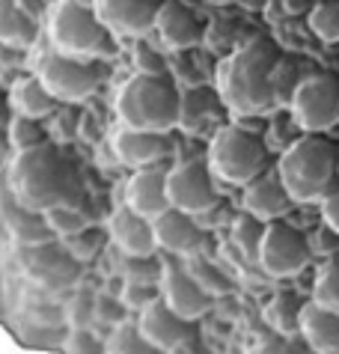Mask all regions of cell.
Returning a JSON list of instances; mask_svg holds the SVG:
<instances>
[{
    "label": "cell",
    "instance_id": "obj_28",
    "mask_svg": "<svg viewBox=\"0 0 339 354\" xmlns=\"http://www.w3.org/2000/svg\"><path fill=\"white\" fill-rule=\"evenodd\" d=\"M310 72H304L301 63L295 57H280L274 63V72H271V90H274V102H277V111H288L295 102V93L297 86L304 84V77Z\"/></svg>",
    "mask_w": 339,
    "mask_h": 354
},
{
    "label": "cell",
    "instance_id": "obj_47",
    "mask_svg": "<svg viewBox=\"0 0 339 354\" xmlns=\"http://www.w3.org/2000/svg\"><path fill=\"white\" fill-rule=\"evenodd\" d=\"M6 146H9V137H6V131H3V129H0V152H3Z\"/></svg>",
    "mask_w": 339,
    "mask_h": 354
},
{
    "label": "cell",
    "instance_id": "obj_49",
    "mask_svg": "<svg viewBox=\"0 0 339 354\" xmlns=\"http://www.w3.org/2000/svg\"><path fill=\"white\" fill-rule=\"evenodd\" d=\"M208 3H214V6H223V3H232V0H208Z\"/></svg>",
    "mask_w": 339,
    "mask_h": 354
},
{
    "label": "cell",
    "instance_id": "obj_13",
    "mask_svg": "<svg viewBox=\"0 0 339 354\" xmlns=\"http://www.w3.org/2000/svg\"><path fill=\"white\" fill-rule=\"evenodd\" d=\"M158 286H161V301L167 304L170 310H176L178 316L185 319H203L208 310H212V295H208L203 286L196 283V277L187 268V262L170 257L164 262V271H161V280H158Z\"/></svg>",
    "mask_w": 339,
    "mask_h": 354
},
{
    "label": "cell",
    "instance_id": "obj_31",
    "mask_svg": "<svg viewBox=\"0 0 339 354\" xmlns=\"http://www.w3.org/2000/svg\"><path fill=\"white\" fill-rule=\"evenodd\" d=\"M310 301L315 304V307L339 316V259H327L322 268H318L315 280H313Z\"/></svg>",
    "mask_w": 339,
    "mask_h": 354
},
{
    "label": "cell",
    "instance_id": "obj_44",
    "mask_svg": "<svg viewBox=\"0 0 339 354\" xmlns=\"http://www.w3.org/2000/svg\"><path fill=\"white\" fill-rule=\"evenodd\" d=\"M18 6L24 9V12L33 18V21H42V15H48L51 9H48L45 0H18Z\"/></svg>",
    "mask_w": 339,
    "mask_h": 354
},
{
    "label": "cell",
    "instance_id": "obj_39",
    "mask_svg": "<svg viewBox=\"0 0 339 354\" xmlns=\"http://www.w3.org/2000/svg\"><path fill=\"white\" fill-rule=\"evenodd\" d=\"M119 298L125 301L128 310L143 313L146 307H152L155 301H161V286L158 283H140V280H128L122 286V295Z\"/></svg>",
    "mask_w": 339,
    "mask_h": 354
},
{
    "label": "cell",
    "instance_id": "obj_16",
    "mask_svg": "<svg viewBox=\"0 0 339 354\" xmlns=\"http://www.w3.org/2000/svg\"><path fill=\"white\" fill-rule=\"evenodd\" d=\"M152 230H155L158 250H164L167 257H176V259L196 257L205 244V230L196 223L194 214L178 212L173 205L152 221Z\"/></svg>",
    "mask_w": 339,
    "mask_h": 354
},
{
    "label": "cell",
    "instance_id": "obj_19",
    "mask_svg": "<svg viewBox=\"0 0 339 354\" xmlns=\"http://www.w3.org/2000/svg\"><path fill=\"white\" fill-rule=\"evenodd\" d=\"M113 155L116 161L128 167V170H149L158 161H164L167 155H173V140L170 134H158V131H137V129H125L119 125L111 137Z\"/></svg>",
    "mask_w": 339,
    "mask_h": 354
},
{
    "label": "cell",
    "instance_id": "obj_22",
    "mask_svg": "<svg viewBox=\"0 0 339 354\" xmlns=\"http://www.w3.org/2000/svg\"><path fill=\"white\" fill-rule=\"evenodd\" d=\"M122 203L131 212L143 214V218H149V221H155L158 214L170 209L167 173L158 170V167H149V170H134L131 179L125 182Z\"/></svg>",
    "mask_w": 339,
    "mask_h": 354
},
{
    "label": "cell",
    "instance_id": "obj_34",
    "mask_svg": "<svg viewBox=\"0 0 339 354\" xmlns=\"http://www.w3.org/2000/svg\"><path fill=\"white\" fill-rule=\"evenodd\" d=\"M6 137H9V146L15 149V155L39 149V146L48 143L39 120H27V116H12V122H9V129H6Z\"/></svg>",
    "mask_w": 339,
    "mask_h": 354
},
{
    "label": "cell",
    "instance_id": "obj_48",
    "mask_svg": "<svg viewBox=\"0 0 339 354\" xmlns=\"http://www.w3.org/2000/svg\"><path fill=\"white\" fill-rule=\"evenodd\" d=\"M0 319H3V280H0Z\"/></svg>",
    "mask_w": 339,
    "mask_h": 354
},
{
    "label": "cell",
    "instance_id": "obj_43",
    "mask_svg": "<svg viewBox=\"0 0 339 354\" xmlns=\"http://www.w3.org/2000/svg\"><path fill=\"white\" fill-rule=\"evenodd\" d=\"M318 205H322V221H324V226H331V230L339 235V188H333Z\"/></svg>",
    "mask_w": 339,
    "mask_h": 354
},
{
    "label": "cell",
    "instance_id": "obj_40",
    "mask_svg": "<svg viewBox=\"0 0 339 354\" xmlns=\"http://www.w3.org/2000/svg\"><path fill=\"white\" fill-rule=\"evenodd\" d=\"M128 307H125V301L122 298H113V295H95V322L98 324H107V328H119V324H125L128 319Z\"/></svg>",
    "mask_w": 339,
    "mask_h": 354
},
{
    "label": "cell",
    "instance_id": "obj_25",
    "mask_svg": "<svg viewBox=\"0 0 339 354\" xmlns=\"http://www.w3.org/2000/svg\"><path fill=\"white\" fill-rule=\"evenodd\" d=\"M39 39V21H33L18 0H0V45L24 51V48L36 45Z\"/></svg>",
    "mask_w": 339,
    "mask_h": 354
},
{
    "label": "cell",
    "instance_id": "obj_17",
    "mask_svg": "<svg viewBox=\"0 0 339 354\" xmlns=\"http://www.w3.org/2000/svg\"><path fill=\"white\" fill-rule=\"evenodd\" d=\"M295 200L292 194H288V188L283 185L280 179V170H268L259 176V179H253L247 188H241V212L253 214V218L265 221V223H274V221H286V214L295 209Z\"/></svg>",
    "mask_w": 339,
    "mask_h": 354
},
{
    "label": "cell",
    "instance_id": "obj_41",
    "mask_svg": "<svg viewBox=\"0 0 339 354\" xmlns=\"http://www.w3.org/2000/svg\"><path fill=\"white\" fill-rule=\"evenodd\" d=\"M57 241L63 244V248L72 253L77 262H86V259L95 257L98 244H102V235H98L95 230H84V232H77V235H68V239H57Z\"/></svg>",
    "mask_w": 339,
    "mask_h": 354
},
{
    "label": "cell",
    "instance_id": "obj_15",
    "mask_svg": "<svg viewBox=\"0 0 339 354\" xmlns=\"http://www.w3.org/2000/svg\"><path fill=\"white\" fill-rule=\"evenodd\" d=\"M0 223L6 226V232H9V239H12L15 248H33V244H48V241L57 239L45 221V214L27 209V205L12 194L6 176L0 179Z\"/></svg>",
    "mask_w": 339,
    "mask_h": 354
},
{
    "label": "cell",
    "instance_id": "obj_4",
    "mask_svg": "<svg viewBox=\"0 0 339 354\" xmlns=\"http://www.w3.org/2000/svg\"><path fill=\"white\" fill-rule=\"evenodd\" d=\"M48 42L54 51L75 60H111L116 54L113 33L84 0H57L48 12Z\"/></svg>",
    "mask_w": 339,
    "mask_h": 354
},
{
    "label": "cell",
    "instance_id": "obj_46",
    "mask_svg": "<svg viewBox=\"0 0 339 354\" xmlns=\"http://www.w3.org/2000/svg\"><path fill=\"white\" fill-rule=\"evenodd\" d=\"M12 104H9V93H3V86H0V129H9V122H12Z\"/></svg>",
    "mask_w": 339,
    "mask_h": 354
},
{
    "label": "cell",
    "instance_id": "obj_32",
    "mask_svg": "<svg viewBox=\"0 0 339 354\" xmlns=\"http://www.w3.org/2000/svg\"><path fill=\"white\" fill-rule=\"evenodd\" d=\"M306 24L315 33V39H322L324 45L339 42V0H315Z\"/></svg>",
    "mask_w": 339,
    "mask_h": 354
},
{
    "label": "cell",
    "instance_id": "obj_27",
    "mask_svg": "<svg viewBox=\"0 0 339 354\" xmlns=\"http://www.w3.org/2000/svg\"><path fill=\"white\" fill-rule=\"evenodd\" d=\"M265 230H268L265 221H259V218H253V214L241 212L232 221V226H229V244H232V248L241 253L244 262L259 265V253H262Z\"/></svg>",
    "mask_w": 339,
    "mask_h": 354
},
{
    "label": "cell",
    "instance_id": "obj_12",
    "mask_svg": "<svg viewBox=\"0 0 339 354\" xmlns=\"http://www.w3.org/2000/svg\"><path fill=\"white\" fill-rule=\"evenodd\" d=\"M229 107L217 86L191 84L178 95V129L194 137H214L229 125Z\"/></svg>",
    "mask_w": 339,
    "mask_h": 354
},
{
    "label": "cell",
    "instance_id": "obj_50",
    "mask_svg": "<svg viewBox=\"0 0 339 354\" xmlns=\"http://www.w3.org/2000/svg\"><path fill=\"white\" fill-rule=\"evenodd\" d=\"M173 354H191V351H185V348H178V351H173Z\"/></svg>",
    "mask_w": 339,
    "mask_h": 354
},
{
    "label": "cell",
    "instance_id": "obj_35",
    "mask_svg": "<svg viewBox=\"0 0 339 354\" xmlns=\"http://www.w3.org/2000/svg\"><path fill=\"white\" fill-rule=\"evenodd\" d=\"M63 322L68 330L75 328H89L95 322V295L89 292H75L72 298L63 304Z\"/></svg>",
    "mask_w": 339,
    "mask_h": 354
},
{
    "label": "cell",
    "instance_id": "obj_3",
    "mask_svg": "<svg viewBox=\"0 0 339 354\" xmlns=\"http://www.w3.org/2000/svg\"><path fill=\"white\" fill-rule=\"evenodd\" d=\"M277 170L297 205L322 203L336 188V146L324 134H301L283 149Z\"/></svg>",
    "mask_w": 339,
    "mask_h": 354
},
{
    "label": "cell",
    "instance_id": "obj_33",
    "mask_svg": "<svg viewBox=\"0 0 339 354\" xmlns=\"http://www.w3.org/2000/svg\"><path fill=\"white\" fill-rule=\"evenodd\" d=\"M45 221L51 226V232L57 239H68V235H77L89 230V214L81 209V205H57V209L45 212Z\"/></svg>",
    "mask_w": 339,
    "mask_h": 354
},
{
    "label": "cell",
    "instance_id": "obj_24",
    "mask_svg": "<svg viewBox=\"0 0 339 354\" xmlns=\"http://www.w3.org/2000/svg\"><path fill=\"white\" fill-rule=\"evenodd\" d=\"M301 337L315 354H339V316L310 301L301 316Z\"/></svg>",
    "mask_w": 339,
    "mask_h": 354
},
{
    "label": "cell",
    "instance_id": "obj_18",
    "mask_svg": "<svg viewBox=\"0 0 339 354\" xmlns=\"http://www.w3.org/2000/svg\"><path fill=\"white\" fill-rule=\"evenodd\" d=\"M137 328L146 333V339L152 342V346H158L167 354L191 346L196 339V324L191 319L178 316L176 310H170L164 301H155L152 307H146L140 316H137Z\"/></svg>",
    "mask_w": 339,
    "mask_h": 354
},
{
    "label": "cell",
    "instance_id": "obj_14",
    "mask_svg": "<svg viewBox=\"0 0 339 354\" xmlns=\"http://www.w3.org/2000/svg\"><path fill=\"white\" fill-rule=\"evenodd\" d=\"M161 0H95V12L119 39H143L155 30Z\"/></svg>",
    "mask_w": 339,
    "mask_h": 354
},
{
    "label": "cell",
    "instance_id": "obj_7",
    "mask_svg": "<svg viewBox=\"0 0 339 354\" xmlns=\"http://www.w3.org/2000/svg\"><path fill=\"white\" fill-rule=\"evenodd\" d=\"M33 72L39 81L51 90V95L59 104L86 102V98L102 86V77H104L95 63L75 60V57H66V54L54 51V48H48V51L36 57Z\"/></svg>",
    "mask_w": 339,
    "mask_h": 354
},
{
    "label": "cell",
    "instance_id": "obj_1",
    "mask_svg": "<svg viewBox=\"0 0 339 354\" xmlns=\"http://www.w3.org/2000/svg\"><path fill=\"white\" fill-rule=\"evenodd\" d=\"M280 51L271 39H250L217 66V90L235 120H262L277 111L271 72Z\"/></svg>",
    "mask_w": 339,
    "mask_h": 354
},
{
    "label": "cell",
    "instance_id": "obj_9",
    "mask_svg": "<svg viewBox=\"0 0 339 354\" xmlns=\"http://www.w3.org/2000/svg\"><path fill=\"white\" fill-rule=\"evenodd\" d=\"M313 262L310 235H304L288 221H274L265 230L262 253H259V268L271 280H288L297 277Z\"/></svg>",
    "mask_w": 339,
    "mask_h": 354
},
{
    "label": "cell",
    "instance_id": "obj_23",
    "mask_svg": "<svg viewBox=\"0 0 339 354\" xmlns=\"http://www.w3.org/2000/svg\"><path fill=\"white\" fill-rule=\"evenodd\" d=\"M9 104H12L15 116H27V120H48V116L57 113L59 102L51 95V90L39 81L36 72L18 75L12 84H9Z\"/></svg>",
    "mask_w": 339,
    "mask_h": 354
},
{
    "label": "cell",
    "instance_id": "obj_29",
    "mask_svg": "<svg viewBox=\"0 0 339 354\" xmlns=\"http://www.w3.org/2000/svg\"><path fill=\"white\" fill-rule=\"evenodd\" d=\"M107 354H167L146 339V333L137 328V322H125L111 330L107 337Z\"/></svg>",
    "mask_w": 339,
    "mask_h": 354
},
{
    "label": "cell",
    "instance_id": "obj_36",
    "mask_svg": "<svg viewBox=\"0 0 339 354\" xmlns=\"http://www.w3.org/2000/svg\"><path fill=\"white\" fill-rule=\"evenodd\" d=\"M250 354H315L306 346L304 337H283V333H268V337H259L253 342Z\"/></svg>",
    "mask_w": 339,
    "mask_h": 354
},
{
    "label": "cell",
    "instance_id": "obj_6",
    "mask_svg": "<svg viewBox=\"0 0 339 354\" xmlns=\"http://www.w3.org/2000/svg\"><path fill=\"white\" fill-rule=\"evenodd\" d=\"M208 167L217 176V182L247 188L268 170V143L259 134L247 131L244 125L229 122L208 143Z\"/></svg>",
    "mask_w": 339,
    "mask_h": 354
},
{
    "label": "cell",
    "instance_id": "obj_37",
    "mask_svg": "<svg viewBox=\"0 0 339 354\" xmlns=\"http://www.w3.org/2000/svg\"><path fill=\"white\" fill-rule=\"evenodd\" d=\"M131 68L134 75H146V77H170V68L167 60L158 48L146 45V42H137V48L131 51Z\"/></svg>",
    "mask_w": 339,
    "mask_h": 354
},
{
    "label": "cell",
    "instance_id": "obj_20",
    "mask_svg": "<svg viewBox=\"0 0 339 354\" xmlns=\"http://www.w3.org/2000/svg\"><path fill=\"white\" fill-rule=\"evenodd\" d=\"M152 33L167 51H191L205 39V30L199 24L196 12L185 0H161Z\"/></svg>",
    "mask_w": 339,
    "mask_h": 354
},
{
    "label": "cell",
    "instance_id": "obj_2",
    "mask_svg": "<svg viewBox=\"0 0 339 354\" xmlns=\"http://www.w3.org/2000/svg\"><path fill=\"white\" fill-rule=\"evenodd\" d=\"M6 182L18 200L39 214L57 205H81L84 200V185L77 179V170L51 143L18 152L6 170Z\"/></svg>",
    "mask_w": 339,
    "mask_h": 354
},
{
    "label": "cell",
    "instance_id": "obj_38",
    "mask_svg": "<svg viewBox=\"0 0 339 354\" xmlns=\"http://www.w3.org/2000/svg\"><path fill=\"white\" fill-rule=\"evenodd\" d=\"M59 348H63V354H107V339H102L89 328H75L66 333Z\"/></svg>",
    "mask_w": 339,
    "mask_h": 354
},
{
    "label": "cell",
    "instance_id": "obj_26",
    "mask_svg": "<svg viewBox=\"0 0 339 354\" xmlns=\"http://www.w3.org/2000/svg\"><path fill=\"white\" fill-rule=\"evenodd\" d=\"M310 301H304L301 295L295 292H277L271 301L265 304V322L274 333H283V337H301V316L304 307Z\"/></svg>",
    "mask_w": 339,
    "mask_h": 354
},
{
    "label": "cell",
    "instance_id": "obj_45",
    "mask_svg": "<svg viewBox=\"0 0 339 354\" xmlns=\"http://www.w3.org/2000/svg\"><path fill=\"white\" fill-rule=\"evenodd\" d=\"M315 0H280V6L286 9L288 15H310Z\"/></svg>",
    "mask_w": 339,
    "mask_h": 354
},
{
    "label": "cell",
    "instance_id": "obj_8",
    "mask_svg": "<svg viewBox=\"0 0 339 354\" xmlns=\"http://www.w3.org/2000/svg\"><path fill=\"white\" fill-rule=\"evenodd\" d=\"M292 122L304 134H324L339 125V77L331 72H310L297 86L288 107Z\"/></svg>",
    "mask_w": 339,
    "mask_h": 354
},
{
    "label": "cell",
    "instance_id": "obj_10",
    "mask_svg": "<svg viewBox=\"0 0 339 354\" xmlns=\"http://www.w3.org/2000/svg\"><path fill=\"white\" fill-rule=\"evenodd\" d=\"M167 196H170V205L178 212H187L194 218L208 214L221 203L217 176L212 173L208 161H199V158L178 161L173 170H167Z\"/></svg>",
    "mask_w": 339,
    "mask_h": 354
},
{
    "label": "cell",
    "instance_id": "obj_21",
    "mask_svg": "<svg viewBox=\"0 0 339 354\" xmlns=\"http://www.w3.org/2000/svg\"><path fill=\"white\" fill-rule=\"evenodd\" d=\"M107 235H111V241L125 257L143 259V257H155V250H158L152 221L131 212L125 203L116 205L111 212V218H107Z\"/></svg>",
    "mask_w": 339,
    "mask_h": 354
},
{
    "label": "cell",
    "instance_id": "obj_5",
    "mask_svg": "<svg viewBox=\"0 0 339 354\" xmlns=\"http://www.w3.org/2000/svg\"><path fill=\"white\" fill-rule=\"evenodd\" d=\"M178 95H182V86H176L173 77L131 75L116 93L119 125L170 134L178 129Z\"/></svg>",
    "mask_w": 339,
    "mask_h": 354
},
{
    "label": "cell",
    "instance_id": "obj_42",
    "mask_svg": "<svg viewBox=\"0 0 339 354\" xmlns=\"http://www.w3.org/2000/svg\"><path fill=\"white\" fill-rule=\"evenodd\" d=\"M310 248H313V257L336 259V253H339V235L331 230V226H322L315 235H310Z\"/></svg>",
    "mask_w": 339,
    "mask_h": 354
},
{
    "label": "cell",
    "instance_id": "obj_30",
    "mask_svg": "<svg viewBox=\"0 0 339 354\" xmlns=\"http://www.w3.org/2000/svg\"><path fill=\"white\" fill-rule=\"evenodd\" d=\"M187 262V268H191V274L196 277V283L203 286L212 298H223V295H229L235 289V283L229 280V274L221 268V265H214V262H208L203 253H196V257L191 259H185Z\"/></svg>",
    "mask_w": 339,
    "mask_h": 354
},
{
    "label": "cell",
    "instance_id": "obj_11",
    "mask_svg": "<svg viewBox=\"0 0 339 354\" xmlns=\"http://www.w3.org/2000/svg\"><path fill=\"white\" fill-rule=\"evenodd\" d=\"M18 265L33 286L45 292H66L77 283V262L63 244L48 241L33 248H18Z\"/></svg>",
    "mask_w": 339,
    "mask_h": 354
}]
</instances>
